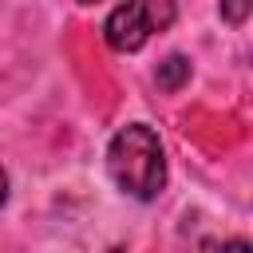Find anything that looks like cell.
Returning <instances> with one entry per match:
<instances>
[{
  "mask_svg": "<svg viewBox=\"0 0 253 253\" xmlns=\"http://www.w3.org/2000/svg\"><path fill=\"white\" fill-rule=\"evenodd\" d=\"M107 170L123 194H130L138 202L158 198L166 186V154H162L158 134L146 123L123 126L107 146Z\"/></svg>",
  "mask_w": 253,
  "mask_h": 253,
  "instance_id": "obj_1",
  "label": "cell"
},
{
  "mask_svg": "<svg viewBox=\"0 0 253 253\" xmlns=\"http://www.w3.org/2000/svg\"><path fill=\"white\" fill-rule=\"evenodd\" d=\"M174 24V0H123L107 24L103 36L115 51H138L150 36L166 32Z\"/></svg>",
  "mask_w": 253,
  "mask_h": 253,
  "instance_id": "obj_2",
  "label": "cell"
},
{
  "mask_svg": "<svg viewBox=\"0 0 253 253\" xmlns=\"http://www.w3.org/2000/svg\"><path fill=\"white\" fill-rule=\"evenodd\" d=\"M186 79H190V59H186V55H166V59L158 63V71H154V83H158L162 91H182Z\"/></svg>",
  "mask_w": 253,
  "mask_h": 253,
  "instance_id": "obj_3",
  "label": "cell"
},
{
  "mask_svg": "<svg viewBox=\"0 0 253 253\" xmlns=\"http://www.w3.org/2000/svg\"><path fill=\"white\" fill-rule=\"evenodd\" d=\"M245 12H249V0H221V16H225L229 24H241Z\"/></svg>",
  "mask_w": 253,
  "mask_h": 253,
  "instance_id": "obj_4",
  "label": "cell"
},
{
  "mask_svg": "<svg viewBox=\"0 0 253 253\" xmlns=\"http://www.w3.org/2000/svg\"><path fill=\"white\" fill-rule=\"evenodd\" d=\"M4 202H8V174L0 170V206H4Z\"/></svg>",
  "mask_w": 253,
  "mask_h": 253,
  "instance_id": "obj_5",
  "label": "cell"
},
{
  "mask_svg": "<svg viewBox=\"0 0 253 253\" xmlns=\"http://www.w3.org/2000/svg\"><path fill=\"white\" fill-rule=\"evenodd\" d=\"M79 4H99V0H79Z\"/></svg>",
  "mask_w": 253,
  "mask_h": 253,
  "instance_id": "obj_6",
  "label": "cell"
}]
</instances>
